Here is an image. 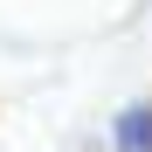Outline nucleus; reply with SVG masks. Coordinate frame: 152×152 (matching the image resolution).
Instances as JSON below:
<instances>
[{"mask_svg":"<svg viewBox=\"0 0 152 152\" xmlns=\"http://www.w3.org/2000/svg\"><path fill=\"white\" fill-rule=\"evenodd\" d=\"M118 145L124 152H152V111H132V118H124L118 124Z\"/></svg>","mask_w":152,"mask_h":152,"instance_id":"nucleus-1","label":"nucleus"}]
</instances>
